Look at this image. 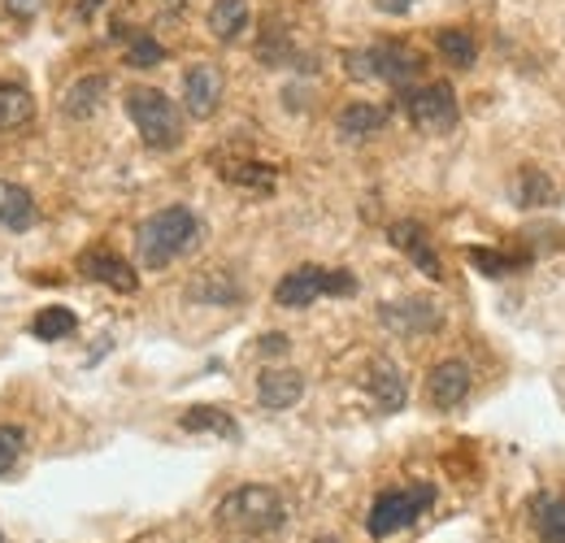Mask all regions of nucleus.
Listing matches in <instances>:
<instances>
[{"label":"nucleus","mask_w":565,"mask_h":543,"mask_svg":"<svg viewBox=\"0 0 565 543\" xmlns=\"http://www.w3.org/2000/svg\"><path fill=\"white\" fill-rule=\"evenodd\" d=\"M222 179L226 183H239V188H257V192H270L275 188V170L270 166H257V161H222Z\"/></svg>","instance_id":"obj_24"},{"label":"nucleus","mask_w":565,"mask_h":543,"mask_svg":"<svg viewBox=\"0 0 565 543\" xmlns=\"http://www.w3.org/2000/svg\"><path fill=\"white\" fill-rule=\"evenodd\" d=\"M161 57H166V49H161V44H157L152 35H143V31H136V35H131V49H127V62H131V66H136V70L157 66Z\"/></svg>","instance_id":"obj_28"},{"label":"nucleus","mask_w":565,"mask_h":543,"mask_svg":"<svg viewBox=\"0 0 565 543\" xmlns=\"http://www.w3.org/2000/svg\"><path fill=\"white\" fill-rule=\"evenodd\" d=\"M470 387H475V374H470L466 361H439V365L426 374V401L435 408H444V413L466 405Z\"/></svg>","instance_id":"obj_10"},{"label":"nucleus","mask_w":565,"mask_h":543,"mask_svg":"<svg viewBox=\"0 0 565 543\" xmlns=\"http://www.w3.org/2000/svg\"><path fill=\"white\" fill-rule=\"evenodd\" d=\"M313 543H340V540H331V535H322V540H313Z\"/></svg>","instance_id":"obj_34"},{"label":"nucleus","mask_w":565,"mask_h":543,"mask_svg":"<svg viewBox=\"0 0 565 543\" xmlns=\"http://www.w3.org/2000/svg\"><path fill=\"white\" fill-rule=\"evenodd\" d=\"M127 114H131V123L140 127V136L148 148H157V152H170V148H179L183 143V109L161 92V87H127Z\"/></svg>","instance_id":"obj_3"},{"label":"nucleus","mask_w":565,"mask_h":543,"mask_svg":"<svg viewBox=\"0 0 565 543\" xmlns=\"http://www.w3.org/2000/svg\"><path fill=\"white\" fill-rule=\"evenodd\" d=\"M35 222H40V209L31 201V192L0 179V226L4 231H31Z\"/></svg>","instance_id":"obj_16"},{"label":"nucleus","mask_w":565,"mask_h":543,"mask_svg":"<svg viewBox=\"0 0 565 543\" xmlns=\"http://www.w3.org/2000/svg\"><path fill=\"white\" fill-rule=\"evenodd\" d=\"M31 118H35V96H31L22 83H9V78H0V131L26 127Z\"/></svg>","instance_id":"obj_19"},{"label":"nucleus","mask_w":565,"mask_h":543,"mask_svg":"<svg viewBox=\"0 0 565 543\" xmlns=\"http://www.w3.org/2000/svg\"><path fill=\"white\" fill-rule=\"evenodd\" d=\"M318 296H356V278L349 270H322V266H296L282 274L275 287V300L282 309H305Z\"/></svg>","instance_id":"obj_6"},{"label":"nucleus","mask_w":565,"mask_h":543,"mask_svg":"<svg viewBox=\"0 0 565 543\" xmlns=\"http://www.w3.org/2000/svg\"><path fill=\"white\" fill-rule=\"evenodd\" d=\"M531 526H535L540 543H565V496L557 491L531 496Z\"/></svg>","instance_id":"obj_15"},{"label":"nucleus","mask_w":565,"mask_h":543,"mask_svg":"<svg viewBox=\"0 0 565 543\" xmlns=\"http://www.w3.org/2000/svg\"><path fill=\"white\" fill-rule=\"evenodd\" d=\"M196 239H201V217L188 204H170V209H157L152 217L140 222V231H136V257H140V266H148V270H166L183 253H192Z\"/></svg>","instance_id":"obj_1"},{"label":"nucleus","mask_w":565,"mask_h":543,"mask_svg":"<svg viewBox=\"0 0 565 543\" xmlns=\"http://www.w3.org/2000/svg\"><path fill=\"white\" fill-rule=\"evenodd\" d=\"M0 543H4V535H0Z\"/></svg>","instance_id":"obj_36"},{"label":"nucleus","mask_w":565,"mask_h":543,"mask_svg":"<svg viewBox=\"0 0 565 543\" xmlns=\"http://www.w3.org/2000/svg\"><path fill=\"white\" fill-rule=\"evenodd\" d=\"M305 396V374L296 370H262L257 379V405L262 408H291L296 401Z\"/></svg>","instance_id":"obj_14"},{"label":"nucleus","mask_w":565,"mask_h":543,"mask_svg":"<svg viewBox=\"0 0 565 543\" xmlns=\"http://www.w3.org/2000/svg\"><path fill=\"white\" fill-rule=\"evenodd\" d=\"M340 136L344 139H370L374 131H383L387 127V109L383 105H370V100H353V105H344L340 109Z\"/></svg>","instance_id":"obj_17"},{"label":"nucleus","mask_w":565,"mask_h":543,"mask_svg":"<svg viewBox=\"0 0 565 543\" xmlns=\"http://www.w3.org/2000/svg\"><path fill=\"white\" fill-rule=\"evenodd\" d=\"M105 96H109V78L105 74H87V78H78L71 92H66V100H62V109H66V118H92L100 105H105Z\"/></svg>","instance_id":"obj_18"},{"label":"nucleus","mask_w":565,"mask_h":543,"mask_svg":"<svg viewBox=\"0 0 565 543\" xmlns=\"http://www.w3.org/2000/svg\"><path fill=\"white\" fill-rule=\"evenodd\" d=\"M78 274L92 278V283H105V287H114V291H122V296H131V291L140 287V278H136V270H131V262H122V257H118L114 248H105V244L78 253Z\"/></svg>","instance_id":"obj_9"},{"label":"nucleus","mask_w":565,"mask_h":543,"mask_svg":"<svg viewBox=\"0 0 565 543\" xmlns=\"http://www.w3.org/2000/svg\"><path fill=\"white\" fill-rule=\"evenodd\" d=\"M257 352H262V356H282V352H287V336H262V340H257Z\"/></svg>","instance_id":"obj_30"},{"label":"nucleus","mask_w":565,"mask_h":543,"mask_svg":"<svg viewBox=\"0 0 565 543\" xmlns=\"http://www.w3.org/2000/svg\"><path fill=\"white\" fill-rule=\"evenodd\" d=\"M166 4H183V0H166Z\"/></svg>","instance_id":"obj_35"},{"label":"nucleus","mask_w":565,"mask_h":543,"mask_svg":"<svg viewBox=\"0 0 565 543\" xmlns=\"http://www.w3.org/2000/svg\"><path fill=\"white\" fill-rule=\"evenodd\" d=\"M531 257H509V253H492V248H470V266L488 278H504V274L522 270Z\"/></svg>","instance_id":"obj_26"},{"label":"nucleus","mask_w":565,"mask_h":543,"mask_svg":"<svg viewBox=\"0 0 565 543\" xmlns=\"http://www.w3.org/2000/svg\"><path fill=\"white\" fill-rule=\"evenodd\" d=\"M435 49H439V57H444L448 66H457V70L475 66V57H479V49H475V35H470V31H461V26H448V31H439V35H435Z\"/></svg>","instance_id":"obj_23"},{"label":"nucleus","mask_w":565,"mask_h":543,"mask_svg":"<svg viewBox=\"0 0 565 543\" xmlns=\"http://www.w3.org/2000/svg\"><path fill=\"white\" fill-rule=\"evenodd\" d=\"M379 322H383L387 331H396V336H430V331L444 327V313H439V305L426 300V296H405V300L379 305Z\"/></svg>","instance_id":"obj_8"},{"label":"nucleus","mask_w":565,"mask_h":543,"mask_svg":"<svg viewBox=\"0 0 565 543\" xmlns=\"http://www.w3.org/2000/svg\"><path fill=\"white\" fill-rule=\"evenodd\" d=\"M179 426H183V430H192V435H201V430H205V435H222V439H239L235 417L217 405H192L183 417H179Z\"/></svg>","instance_id":"obj_20"},{"label":"nucleus","mask_w":565,"mask_h":543,"mask_svg":"<svg viewBox=\"0 0 565 543\" xmlns=\"http://www.w3.org/2000/svg\"><path fill=\"white\" fill-rule=\"evenodd\" d=\"M401 105H405V118L426 131V136H444L457 127L461 109H457V92L448 83H418V87H405L401 92Z\"/></svg>","instance_id":"obj_7"},{"label":"nucleus","mask_w":565,"mask_h":543,"mask_svg":"<svg viewBox=\"0 0 565 543\" xmlns=\"http://www.w3.org/2000/svg\"><path fill=\"white\" fill-rule=\"evenodd\" d=\"M217 100H222V74H217V66H210V62L188 66V74H183V105H188V114L192 118H213Z\"/></svg>","instance_id":"obj_12"},{"label":"nucleus","mask_w":565,"mask_h":543,"mask_svg":"<svg viewBox=\"0 0 565 543\" xmlns=\"http://www.w3.org/2000/svg\"><path fill=\"white\" fill-rule=\"evenodd\" d=\"M213 522L226 531H239V535H275L287 522V504L275 487L248 482V487H235L231 496L217 500Z\"/></svg>","instance_id":"obj_2"},{"label":"nucleus","mask_w":565,"mask_h":543,"mask_svg":"<svg viewBox=\"0 0 565 543\" xmlns=\"http://www.w3.org/2000/svg\"><path fill=\"white\" fill-rule=\"evenodd\" d=\"M365 387H370V396H374V408H379V413H396V408L409 401L405 374H401V365H396V361H387V356H374Z\"/></svg>","instance_id":"obj_13"},{"label":"nucleus","mask_w":565,"mask_h":543,"mask_svg":"<svg viewBox=\"0 0 565 543\" xmlns=\"http://www.w3.org/2000/svg\"><path fill=\"white\" fill-rule=\"evenodd\" d=\"M188 300H201V305H239L244 300V287L226 274H201L192 287H188Z\"/></svg>","instance_id":"obj_22"},{"label":"nucleus","mask_w":565,"mask_h":543,"mask_svg":"<svg viewBox=\"0 0 565 543\" xmlns=\"http://www.w3.org/2000/svg\"><path fill=\"white\" fill-rule=\"evenodd\" d=\"M4 4H9V13H22V18L35 13V0H4Z\"/></svg>","instance_id":"obj_32"},{"label":"nucleus","mask_w":565,"mask_h":543,"mask_svg":"<svg viewBox=\"0 0 565 543\" xmlns=\"http://www.w3.org/2000/svg\"><path fill=\"white\" fill-rule=\"evenodd\" d=\"M522 188H526V192H522V204H540V201H548V196H553V188H548L535 170H526V174H522Z\"/></svg>","instance_id":"obj_29"},{"label":"nucleus","mask_w":565,"mask_h":543,"mask_svg":"<svg viewBox=\"0 0 565 543\" xmlns=\"http://www.w3.org/2000/svg\"><path fill=\"white\" fill-rule=\"evenodd\" d=\"M374 9H379V13H409L414 0H374Z\"/></svg>","instance_id":"obj_31"},{"label":"nucleus","mask_w":565,"mask_h":543,"mask_svg":"<svg viewBox=\"0 0 565 543\" xmlns=\"http://www.w3.org/2000/svg\"><path fill=\"white\" fill-rule=\"evenodd\" d=\"M96 4H100V0H78V13H83V18H92V13H96Z\"/></svg>","instance_id":"obj_33"},{"label":"nucleus","mask_w":565,"mask_h":543,"mask_svg":"<svg viewBox=\"0 0 565 543\" xmlns=\"http://www.w3.org/2000/svg\"><path fill=\"white\" fill-rule=\"evenodd\" d=\"M74 313L71 309H44V313H35V322H31V336L35 340H44V343H53V340H66V336H74Z\"/></svg>","instance_id":"obj_25"},{"label":"nucleus","mask_w":565,"mask_h":543,"mask_svg":"<svg viewBox=\"0 0 565 543\" xmlns=\"http://www.w3.org/2000/svg\"><path fill=\"white\" fill-rule=\"evenodd\" d=\"M387 239L426 274V278H444V266H439V253H435V244H430V235H426L423 222H409V217H401V222H392V231H387Z\"/></svg>","instance_id":"obj_11"},{"label":"nucleus","mask_w":565,"mask_h":543,"mask_svg":"<svg viewBox=\"0 0 565 543\" xmlns=\"http://www.w3.org/2000/svg\"><path fill=\"white\" fill-rule=\"evenodd\" d=\"M430 504H435V487H430V482L387 487V491L374 496V504H370V513H365V531H370V540H392L396 531L414 526Z\"/></svg>","instance_id":"obj_4"},{"label":"nucleus","mask_w":565,"mask_h":543,"mask_svg":"<svg viewBox=\"0 0 565 543\" xmlns=\"http://www.w3.org/2000/svg\"><path fill=\"white\" fill-rule=\"evenodd\" d=\"M26 453V435L18 426H0V475H9Z\"/></svg>","instance_id":"obj_27"},{"label":"nucleus","mask_w":565,"mask_h":543,"mask_svg":"<svg viewBox=\"0 0 565 543\" xmlns=\"http://www.w3.org/2000/svg\"><path fill=\"white\" fill-rule=\"evenodd\" d=\"M344 66H349L353 78H379V83H387V87L405 92V87L423 74V53H418V49H409V44L387 40V44H374V49L349 53V57H344Z\"/></svg>","instance_id":"obj_5"},{"label":"nucleus","mask_w":565,"mask_h":543,"mask_svg":"<svg viewBox=\"0 0 565 543\" xmlns=\"http://www.w3.org/2000/svg\"><path fill=\"white\" fill-rule=\"evenodd\" d=\"M248 26V0H213L210 9V35L231 44L235 35H244Z\"/></svg>","instance_id":"obj_21"}]
</instances>
